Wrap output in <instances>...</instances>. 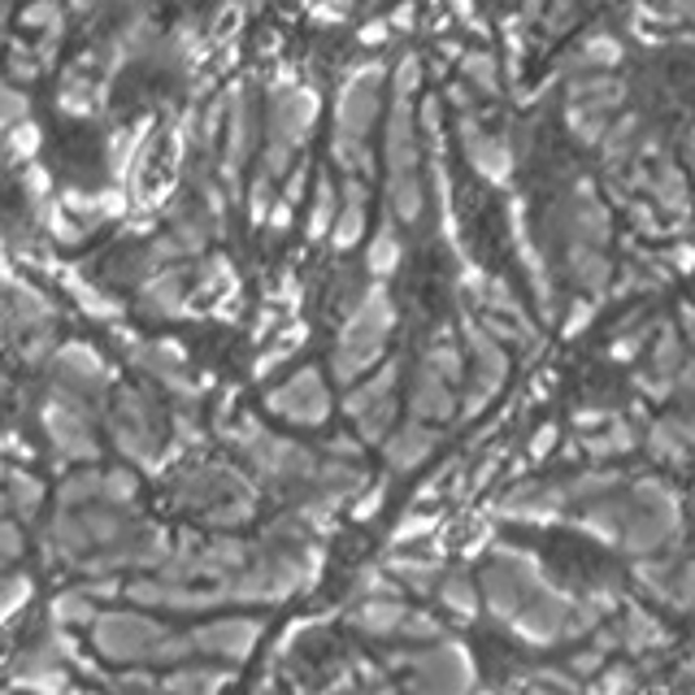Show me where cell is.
I'll return each mask as SVG.
<instances>
[{"mask_svg": "<svg viewBox=\"0 0 695 695\" xmlns=\"http://www.w3.org/2000/svg\"><path fill=\"white\" fill-rule=\"evenodd\" d=\"M383 83H387V66L383 61H365V66L348 70L344 88L335 96V135L369 139L374 122L383 114Z\"/></svg>", "mask_w": 695, "mask_h": 695, "instance_id": "1", "label": "cell"}, {"mask_svg": "<svg viewBox=\"0 0 695 695\" xmlns=\"http://www.w3.org/2000/svg\"><path fill=\"white\" fill-rule=\"evenodd\" d=\"M457 139H462L465 157L474 166V174L482 183H495V187H509L513 183V170H517V148L509 144V135H495L482 126L478 114L457 117Z\"/></svg>", "mask_w": 695, "mask_h": 695, "instance_id": "2", "label": "cell"}, {"mask_svg": "<svg viewBox=\"0 0 695 695\" xmlns=\"http://www.w3.org/2000/svg\"><path fill=\"white\" fill-rule=\"evenodd\" d=\"M383 166H387V179L422 170V139H418V122H413V101H391V110H387Z\"/></svg>", "mask_w": 695, "mask_h": 695, "instance_id": "3", "label": "cell"}, {"mask_svg": "<svg viewBox=\"0 0 695 695\" xmlns=\"http://www.w3.org/2000/svg\"><path fill=\"white\" fill-rule=\"evenodd\" d=\"M566 235L579 239V243H591V248H604L608 235H613V218H608V205L600 201L595 183L591 179H579L570 201H566Z\"/></svg>", "mask_w": 695, "mask_h": 695, "instance_id": "4", "label": "cell"}, {"mask_svg": "<svg viewBox=\"0 0 695 695\" xmlns=\"http://www.w3.org/2000/svg\"><path fill=\"white\" fill-rule=\"evenodd\" d=\"M270 409L292 418V422H322L327 409H331V396H327V387H322V378L314 369H300L292 383H283L270 396Z\"/></svg>", "mask_w": 695, "mask_h": 695, "instance_id": "5", "label": "cell"}, {"mask_svg": "<svg viewBox=\"0 0 695 695\" xmlns=\"http://www.w3.org/2000/svg\"><path fill=\"white\" fill-rule=\"evenodd\" d=\"M622 57H626V44L617 39V35H608V31H591V35H582L579 44L566 53V61L552 70V79H561V75H595V70H613V66H622Z\"/></svg>", "mask_w": 695, "mask_h": 695, "instance_id": "6", "label": "cell"}, {"mask_svg": "<svg viewBox=\"0 0 695 695\" xmlns=\"http://www.w3.org/2000/svg\"><path fill=\"white\" fill-rule=\"evenodd\" d=\"M566 105H586L600 114H613L617 105H626V83L613 70H595V75H574L566 83Z\"/></svg>", "mask_w": 695, "mask_h": 695, "instance_id": "7", "label": "cell"}, {"mask_svg": "<svg viewBox=\"0 0 695 695\" xmlns=\"http://www.w3.org/2000/svg\"><path fill=\"white\" fill-rule=\"evenodd\" d=\"M361 235H365V183L361 179H344L340 209H335V223H331L327 239H331L335 252H348V248L361 243Z\"/></svg>", "mask_w": 695, "mask_h": 695, "instance_id": "8", "label": "cell"}, {"mask_svg": "<svg viewBox=\"0 0 695 695\" xmlns=\"http://www.w3.org/2000/svg\"><path fill=\"white\" fill-rule=\"evenodd\" d=\"M462 83L478 96V101H500L504 96V75H500V57L487 48H469L457 57Z\"/></svg>", "mask_w": 695, "mask_h": 695, "instance_id": "9", "label": "cell"}, {"mask_svg": "<svg viewBox=\"0 0 695 695\" xmlns=\"http://www.w3.org/2000/svg\"><path fill=\"white\" fill-rule=\"evenodd\" d=\"M387 209L400 223H418L426 214V179H422V170L387 179Z\"/></svg>", "mask_w": 695, "mask_h": 695, "instance_id": "10", "label": "cell"}, {"mask_svg": "<svg viewBox=\"0 0 695 695\" xmlns=\"http://www.w3.org/2000/svg\"><path fill=\"white\" fill-rule=\"evenodd\" d=\"M566 265H570V274L579 278V287H586V292H604V287H608V278H613L608 257H604L600 248H591V243H579V239H570V248H566Z\"/></svg>", "mask_w": 695, "mask_h": 695, "instance_id": "11", "label": "cell"}, {"mask_svg": "<svg viewBox=\"0 0 695 695\" xmlns=\"http://www.w3.org/2000/svg\"><path fill=\"white\" fill-rule=\"evenodd\" d=\"M96 101H101V83L88 75V57H83L75 70H66V79H61V88H57V105H61L66 114L83 117V114H92Z\"/></svg>", "mask_w": 695, "mask_h": 695, "instance_id": "12", "label": "cell"}, {"mask_svg": "<svg viewBox=\"0 0 695 695\" xmlns=\"http://www.w3.org/2000/svg\"><path fill=\"white\" fill-rule=\"evenodd\" d=\"M39 144H44V130L35 117H22L13 122L9 130H0V161H13V166H31L39 157Z\"/></svg>", "mask_w": 695, "mask_h": 695, "instance_id": "13", "label": "cell"}, {"mask_svg": "<svg viewBox=\"0 0 695 695\" xmlns=\"http://www.w3.org/2000/svg\"><path fill=\"white\" fill-rule=\"evenodd\" d=\"M139 296H144V309L152 314H179L183 305V278L174 270H157L139 283Z\"/></svg>", "mask_w": 695, "mask_h": 695, "instance_id": "14", "label": "cell"}, {"mask_svg": "<svg viewBox=\"0 0 695 695\" xmlns=\"http://www.w3.org/2000/svg\"><path fill=\"white\" fill-rule=\"evenodd\" d=\"M335 209H340V187H335L331 174H318V183H314V205H309V223H305L309 239H327L331 223H335Z\"/></svg>", "mask_w": 695, "mask_h": 695, "instance_id": "15", "label": "cell"}, {"mask_svg": "<svg viewBox=\"0 0 695 695\" xmlns=\"http://www.w3.org/2000/svg\"><path fill=\"white\" fill-rule=\"evenodd\" d=\"M413 409L426 413V418H448V413H453V391H448V383H444L435 369H426V365H422L418 387H413Z\"/></svg>", "mask_w": 695, "mask_h": 695, "instance_id": "16", "label": "cell"}, {"mask_svg": "<svg viewBox=\"0 0 695 695\" xmlns=\"http://www.w3.org/2000/svg\"><path fill=\"white\" fill-rule=\"evenodd\" d=\"M400 252H405V243H400L396 227H383V231H374V239H369L365 270H369L374 278H387V274H396V265H400Z\"/></svg>", "mask_w": 695, "mask_h": 695, "instance_id": "17", "label": "cell"}, {"mask_svg": "<svg viewBox=\"0 0 695 695\" xmlns=\"http://www.w3.org/2000/svg\"><path fill=\"white\" fill-rule=\"evenodd\" d=\"M61 374L75 383V387H88V383H101L105 378V361L83 344L61 348Z\"/></svg>", "mask_w": 695, "mask_h": 695, "instance_id": "18", "label": "cell"}, {"mask_svg": "<svg viewBox=\"0 0 695 695\" xmlns=\"http://www.w3.org/2000/svg\"><path fill=\"white\" fill-rule=\"evenodd\" d=\"M608 117L613 114H600V110H586V105H566V126H570V135L579 139L582 148H595V144H600Z\"/></svg>", "mask_w": 695, "mask_h": 695, "instance_id": "19", "label": "cell"}, {"mask_svg": "<svg viewBox=\"0 0 695 695\" xmlns=\"http://www.w3.org/2000/svg\"><path fill=\"white\" fill-rule=\"evenodd\" d=\"M66 287H70V296H75V300H79L88 314H96V318H117V314H122L114 300H110V296H105L96 283H88L83 274H66Z\"/></svg>", "mask_w": 695, "mask_h": 695, "instance_id": "20", "label": "cell"}, {"mask_svg": "<svg viewBox=\"0 0 695 695\" xmlns=\"http://www.w3.org/2000/svg\"><path fill=\"white\" fill-rule=\"evenodd\" d=\"M387 79H391V101H413V96L422 92V57H418V53H405Z\"/></svg>", "mask_w": 695, "mask_h": 695, "instance_id": "21", "label": "cell"}, {"mask_svg": "<svg viewBox=\"0 0 695 695\" xmlns=\"http://www.w3.org/2000/svg\"><path fill=\"white\" fill-rule=\"evenodd\" d=\"M39 57H35V48H26V44H13L9 48V57H4V83H35L39 79Z\"/></svg>", "mask_w": 695, "mask_h": 695, "instance_id": "22", "label": "cell"}, {"mask_svg": "<svg viewBox=\"0 0 695 695\" xmlns=\"http://www.w3.org/2000/svg\"><path fill=\"white\" fill-rule=\"evenodd\" d=\"M426 448H431V435L426 431H418V426H409L405 435H396L391 440V462L396 465H413L426 457Z\"/></svg>", "mask_w": 695, "mask_h": 695, "instance_id": "23", "label": "cell"}, {"mask_svg": "<svg viewBox=\"0 0 695 695\" xmlns=\"http://www.w3.org/2000/svg\"><path fill=\"white\" fill-rule=\"evenodd\" d=\"M274 196H278V183H270V179L257 170V174H252V183H248V218H252V223H265V214H270Z\"/></svg>", "mask_w": 695, "mask_h": 695, "instance_id": "24", "label": "cell"}, {"mask_svg": "<svg viewBox=\"0 0 695 695\" xmlns=\"http://www.w3.org/2000/svg\"><path fill=\"white\" fill-rule=\"evenodd\" d=\"M26 114H31V101H26L13 83H4V79H0V130H9L13 122H22Z\"/></svg>", "mask_w": 695, "mask_h": 695, "instance_id": "25", "label": "cell"}, {"mask_svg": "<svg viewBox=\"0 0 695 695\" xmlns=\"http://www.w3.org/2000/svg\"><path fill=\"white\" fill-rule=\"evenodd\" d=\"M391 39V26H387V18H369L361 31H356V44L361 48H383Z\"/></svg>", "mask_w": 695, "mask_h": 695, "instance_id": "26", "label": "cell"}, {"mask_svg": "<svg viewBox=\"0 0 695 695\" xmlns=\"http://www.w3.org/2000/svg\"><path fill=\"white\" fill-rule=\"evenodd\" d=\"M448 105L457 110V117H462V114H478V96H474L465 83H453V88H448Z\"/></svg>", "mask_w": 695, "mask_h": 695, "instance_id": "27", "label": "cell"}, {"mask_svg": "<svg viewBox=\"0 0 695 695\" xmlns=\"http://www.w3.org/2000/svg\"><path fill=\"white\" fill-rule=\"evenodd\" d=\"M387 26H391V31H400V35H409V31L418 26V13H413V4H396V9L387 13Z\"/></svg>", "mask_w": 695, "mask_h": 695, "instance_id": "28", "label": "cell"}, {"mask_svg": "<svg viewBox=\"0 0 695 695\" xmlns=\"http://www.w3.org/2000/svg\"><path fill=\"white\" fill-rule=\"evenodd\" d=\"M591 314H595V305H591V300H579V305H574V314H570V327H566V335H579Z\"/></svg>", "mask_w": 695, "mask_h": 695, "instance_id": "29", "label": "cell"}, {"mask_svg": "<svg viewBox=\"0 0 695 695\" xmlns=\"http://www.w3.org/2000/svg\"><path fill=\"white\" fill-rule=\"evenodd\" d=\"M670 261H674V270H692V248H687V243H674V248H670Z\"/></svg>", "mask_w": 695, "mask_h": 695, "instance_id": "30", "label": "cell"}, {"mask_svg": "<svg viewBox=\"0 0 695 695\" xmlns=\"http://www.w3.org/2000/svg\"><path fill=\"white\" fill-rule=\"evenodd\" d=\"M0 552H4V557H13V552H18V535H13L9 526H0Z\"/></svg>", "mask_w": 695, "mask_h": 695, "instance_id": "31", "label": "cell"}]
</instances>
